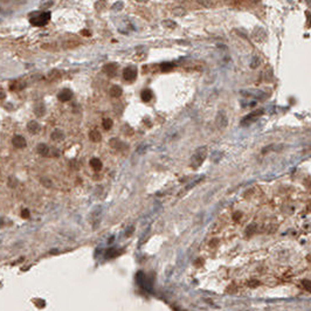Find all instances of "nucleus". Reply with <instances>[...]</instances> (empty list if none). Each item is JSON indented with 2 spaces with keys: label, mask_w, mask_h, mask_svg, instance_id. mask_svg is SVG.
Instances as JSON below:
<instances>
[{
  "label": "nucleus",
  "mask_w": 311,
  "mask_h": 311,
  "mask_svg": "<svg viewBox=\"0 0 311 311\" xmlns=\"http://www.w3.org/2000/svg\"><path fill=\"white\" fill-rule=\"evenodd\" d=\"M57 98L61 102H68V101H70L73 98V91L70 89H63V90H61L59 93Z\"/></svg>",
  "instance_id": "423d86ee"
},
{
  "label": "nucleus",
  "mask_w": 311,
  "mask_h": 311,
  "mask_svg": "<svg viewBox=\"0 0 311 311\" xmlns=\"http://www.w3.org/2000/svg\"><path fill=\"white\" fill-rule=\"evenodd\" d=\"M12 144H13V146L16 147V149H23V147H26L27 142H26V139H25L22 136L16 135V136L13 137V139H12Z\"/></svg>",
  "instance_id": "39448f33"
},
{
  "label": "nucleus",
  "mask_w": 311,
  "mask_h": 311,
  "mask_svg": "<svg viewBox=\"0 0 311 311\" xmlns=\"http://www.w3.org/2000/svg\"><path fill=\"white\" fill-rule=\"evenodd\" d=\"M206 157H207V149H206V147H201V149H199L198 151H196V152L193 153V156H192V158H191V166H192L193 169L199 167V166L203 164V162L206 159Z\"/></svg>",
  "instance_id": "f257e3e1"
},
{
  "label": "nucleus",
  "mask_w": 311,
  "mask_h": 311,
  "mask_svg": "<svg viewBox=\"0 0 311 311\" xmlns=\"http://www.w3.org/2000/svg\"><path fill=\"white\" fill-rule=\"evenodd\" d=\"M137 77V69L136 67H128L123 70V79L128 82H132Z\"/></svg>",
  "instance_id": "20e7f679"
},
{
  "label": "nucleus",
  "mask_w": 311,
  "mask_h": 311,
  "mask_svg": "<svg viewBox=\"0 0 311 311\" xmlns=\"http://www.w3.org/2000/svg\"><path fill=\"white\" fill-rule=\"evenodd\" d=\"M4 223H5V222H4V219H2V217H0V227H2V226H4Z\"/></svg>",
  "instance_id": "c756f323"
},
{
  "label": "nucleus",
  "mask_w": 311,
  "mask_h": 311,
  "mask_svg": "<svg viewBox=\"0 0 311 311\" xmlns=\"http://www.w3.org/2000/svg\"><path fill=\"white\" fill-rule=\"evenodd\" d=\"M50 19V13L49 12H42V13H39L36 14L35 16H32L30 18V23L33 26H36V27H41V26H45Z\"/></svg>",
  "instance_id": "f03ea898"
},
{
  "label": "nucleus",
  "mask_w": 311,
  "mask_h": 311,
  "mask_svg": "<svg viewBox=\"0 0 311 311\" xmlns=\"http://www.w3.org/2000/svg\"><path fill=\"white\" fill-rule=\"evenodd\" d=\"M50 138H52L54 142H59V140H62V139L64 138V133H63V131H62V130H60V129H56V130H54V131L52 132V135H50Z\"/></svg>",
  "instance_id": "9b49d317"
},
{
  "label": "nucleus",
  "mask_w": 311,
  "mask_h": 311,
  "mask_svg": "<svg viewBox=\"0 0 311 311\" xmlns=\"http://www.w3.org/2000/svg\"><path fill=\"white\" fill-rule=\"evenodd\" d=\"M263 113V110H256V111H253V112H250L248 116H246L242 120H241V125H248V124H250V123H253L254 120H256Z\"/></svg>",
  "instance_id": "7ed1b4c3"
},
{
  "label": "nucleus",
  "mask_w": 311,
  "mask_h": 311,
  "mask_svg": "<svg viewBox=\"0 0 311 311\" xmlns=\"http://www.w3.org/2000/svg\"><path fill=\"white\" fill-rule=\"evenodd\" d=\"M27 130H28L32 135H36V133L40 132L41 126H40V124H39L36 120H30V122H28V124H27Z\"/></svg>",
  "instance_id": "0eeeda50"
},
{
  "label": "nucleus",
  "mask_w": 311,
  "mask_h": 311,
  "mask_svg": "<svg viewBox=\"0 0 311 311\" xmlns=\"http://www.w3.org/2000/svg\"><path fill=\"white\" fill-rule=\"evenodd\" d=\"M140 97H142V100H143L144 102H149V101H151V100H152V97H153V94H152V91H151L150 89H145V90H143V91H142V95H140Z\"/></svg>",
  "instance_id": "2eb2a0df"
},
{
  "label": "nucleus",
  "mask_w": 311,
  "mask_h": 311,
  "mask_svg": "<svg viewBox=\"0 0 311 311\" xmlns=\"http://www.w3.org/2000/svg\"><path fill=\"white\" fill-rule=\"evenodd\" d=\"M16 184H18V181H16V179H15V178H13V177H12V178H9V179H8V186H9V187H15V186H16Z\"/></svg>",
  "instance_id": "393cba45"
},
{
  "label": "nucleus",
  "mask_w": 311,
  "mask_h": 311,
  "mask_svg": "<svg viewBox=\"0 0 311 311\" xmlns=\"http://www.w3.org/2000/svg\"><path fill=\"white\" fill-rule=\"evenodd\" d=\"M89 138H90L91 142H94V143H98V142H101V139H102V135L100 133V131H97V130H93V131H90V133H89Z\"/></svg>",
  "instance_id": "ddd939ff"
},
{
  "label": "nucleus",
  "mask_w": 311,
  "mask_h": 311,
  "mask_svg": "<svg viewBox=\"0 0 311 311\" xmlns=\"http://www.w3.org/2000/svg\"><path fill=\"white\" fill-rule=\"evenodd\" d=\"M216 124L217 126L220 128H226L227 124H228V119H227V116L225 115V112H219L217 116H216Z\"/></svg>",
  "instance_id": "6e6552de"
},
{
  "label": "nucleus",
  "mask_w": 311,
  "mask_h": 311,
  "mask_svg": "<svg viewBox=\"0 0 311 311\" xmlns=\"http://www.w3.org/2000/svg\"><path fill=\"white\" fill-rule=\"evenodd\" d=\"M90 166L93 167L94 171H100V170H102L103 164H102V162H101L98 158H93V159L90 160Z\"/></svg>",
  "instance_id": "4468645a"
},
{
  "label": "nucleus",
  "mask_w": 311,
  "mask_h": 311,
  "mask_svg": "<svg viewBox=\"0 0 311 311\" xmlns=\"http://www.w3.org/2000/svg\"><path fill=\"white\" fill-rule=\"evenodd\" d=\"M117 255V251L115 248H109L106 251H105V257L108 259H111V257H115Z\"/></svg>",
  "instance_id": "412c9836"
},
{
  "label": "nucleus",
  "mask_w": 311,
  "mask_h": 311,
  "mask_svg": "<svg viewBox=\"0 0 311 311\" xmlns=\"http://www.w3.org/2000/svg\"><path fill=\"white\" fill-rule=\"evenodd\" d=\"M41 184H42L45 187H50V186H52V181H50V179H48V178H41Z\"/></svg>",
  "instance_id": "5701e85b"
},
{
  "label": "nucleus",
  "mask_w": 311,
  "mask_h": 311,
  "mask_svg": "<svg viewBox=\"0 0 311 311\" xmlns=\"http://www.w3.org/2000/svg\"><path fill=\"white\" fill-rule=\"evenodd\" d=\"M35 304H36V307H40V308H43V307H45V301H42V300H38Z\"/></svg>",
  "instance_id": "cd10ccee"
},
{
  "label": "nucleus",
  "mask_w": 311,
  "mask_h": 311,
  "mask_svg": "<svg viewBox=\"0 0 311 311\" xmlns=\"http://www.w3.org/2000/svg\"><path fill=\"white\" fill-rule=\"evenodd\" d=\"M302 284H303V288H304L307 291H311V282L309 281V280H303Z\"/></svg>",
  "instance_id": "4be33fe9"
},
{
  "label": "nucleus",
  "mask_w": 311,
  "mask_h": 311,
  "mask_svg": "<svg viewBox=\"0 0 311 311\" xmlns=\"http://www.w3.org/2000/svg\"><path fill=\"white\" fill-rule=\"evenodd\" d=\"M254 227H255L254 225H250V226L247 228V232H246V234H247V235H251V234L254 233V230H255V228H254Z\"/></svg>",
  "instance_id": "bb28decb"
},
{
  "label": "nucleus",
  "mask_w": 311,
  "mask_h": 311,
  "mask_svg": "<svg viewBox=\"0 0 311 311\" xmlns=\"http://www.w3.org/2000/svg\"><path fill=\"white\" fill-rule=\"evenodd\" d=\"M136 278H137V282H138V283L140 284V287H142V288H145V289H146V284H149V283H147V282L145 281V276L143 275V273H140V271H139V273L137 274Z\"/></svg>",
  "instance_id": "a211bd4d"
},
{
  "label": "nucleus",
  "mask_w": 311,
  "mask_h": 311,
  "mask_svg": "<svg viewBox=\"0 0 311 311\" xmlns=\"http://www.w3.org/2000/svg\"><path fill=\"white\" fill-rule=\"evenodd\" d=\"M122 93H123V90H122V88L118 87V86H113V87L110 89V96H111V97H119V96L122 95Z\"/></svg>",
  "instance_id": "dca6fc26"
},
{
  "label": "nucleus",
  "mask_w": 311,
  "mask_h": 311,
  "mask_svg": "<svg viewBox=\"0 0 311 311\" xmlns=\"http://www.w3.org/2000/svg\"><path fill=\"white\" fill-rule=\"evenodd\" d=\"M110 145H111V147L118 150V151H123L124 149H126V145H125L122 140H119L118 138H112V139H110Z\"/></svg>",
  "instance_id": "1a4fd4ad"
},
{
  "label": "nucleus",
  "mask_w": 311,
  "mask_h": 311,
  "mask_svg": "<svg viewBox=\"0 0 311 311\" xmlns=\"http://www.w3.org/2000/svg\"><path fill=\"white\" fill-rule=\"evenodd\" d=\"M173 67H174V64H173V63H170V62H165V63L160 64V69H162V72H169V70H171Z\"/></svg>",
  "instance_id": "aec40b11"
},
{
  "label": "nucleus",
  "mask_w": 311,
  "mask_h": 311,
  "mask_svg": "<svg viewBox=\"0 0 311 311\" xmlns=\"http://www.w3.org/2000/svg\"><path fill=\"white\" fill-rule=\"evenodd\" d=\"M103 70L106 75H109L110 77H113L116 75V72H117V66L115 63H109L104 67Z\"/></svg>",
  "instance_id": "9d476101"
},
{
  "label": "nucleus",
  "mask_w": 311,
  "mask_h": 311,
  "mask_svg": "<svg viewBox=\"0 0 311 311\" xmlns=\"http://www.w3.org/2000/svg\"><path fill=\"white\" fill-rule=\"evenodd\" d=\"M36 151H38V153H39V154H41V156L46 157V156H48V153H49V147H48L46 144H43V143H40V144L38 145V147H36Z\"/></svg>",
  "instance_id": "f8f14e48"
},
{
  "label": "nucleus",
  "mask_w": 311,
  "mask_h": 311,
  "mask_svg": "<svg viewBox=\"0 0 311 311\" xmlns=\"http://www.w3.org/2000/svg\"><path fill=\"white\" fill-rule=\"evenodd\" d=\"M60 76V73L59 72H56V70H53L50 74H49V79H52V80H54V79H57Z\"/></svg>",
  "instance_id": "a878e982"
},
{
  "label": "nucleus",
  "mask_w": 311,
  "mask_h": 311,
  "mask_svg": "<svg viewBox=\"0 0 311 311\" xmlns=\"http://www.w3.org/2000/svg\"><path fill=\"white\" fill-rule=\"evenodd\" d=\"M102 124H103V128L105 129V130H110V129L112 128V125H113V122H112V119H110V118H104Z\"/></svg>",
  "instance_id": "6ab92c4d"
},
{
  "label": "nucleus",
  "mask_w": 311,
  "mask_h": 311,
  "mask_svg": "<svg viewBox=\"0 0 311 311\" xmlns=\"http://www.w3.org/2000/svg\"><path fill=\"white\" fill-rule=\"evenodd\" d=\"M240 216H241V213H235L234 214V220H239Z\"/></svg>",
  "instance_id": "c85d7f7f"
},
{
  "label": "nucleus",
  "mask_w": 311,
  "mask_h": 311,
  "mask_svg": "<svg viewBox=\"0 0 311 311\" xmlns=\"http://www.w3.org/2000/svg\"><path fill=\"white\" fill-rule=\"evenodd\" d=\"M2 98H5V94H4V93L0 94V100H2Z\"/></svg>",
  "instance_id": "7c9ffc66"
},
{
  "label": "nucleus",
  "mask_w": 311,
  "mask_h": 311,
  "mask_svg": "<svg viewBox=\"0 0 311 311\" xmlns=\"http://www.w3.org/2000/svg\"><path fill=\"white\" fill-rule=\"evenodd\" d=\"M34 112H35V115H38L39 117H42V116L45 115V112H46V108H45V105H43L42 103L36 104V105H35V109H34Z\"/></svg>",
  "instance_id": "f3484780"
},
{
  "label": "nucleus",
  "mask_w": 311,
  "mask_h": 311,
  "mask_svg": "<svg viewBox=\"0 0 311 311\" xmlns=\"http://www.w3.org/2000/svg\"><path fill=\"white\" fill-rule=\"evenodd\" d=\"M29 215H30V213H29V210H28L27 208H25V209L21 210V217H22V219H28Z\"/></svg>",
  "instance_id": "b1692460"
}]
</instances>
